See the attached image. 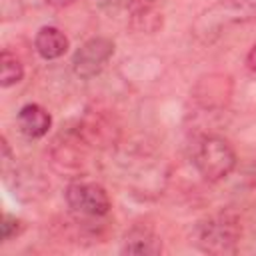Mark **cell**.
<instances>
[{
  "mask_svg": "<svg viewBox=\"0 0 256 256\" xmlns=\"http://www.w3.org/2000/svg\"><path fill=\"white\" fill-rule=\"evenodd\" d=\"M256 20L254 0H218L208 6L194 22V36L202 42H214L228 28Z\"/></svg>",
  "mask_w": 256,
  "mask_h": 256,
  "instance_id": "cell-1",
  "label": "cell"
},
{
  "mask_svg": "<svg viewBox=\"0 0 256 256\" xmlns=\"http://www.w3.org/2000/svg\"><path fill=\"white\" fill-rule=\"evenodd\" d=\"M242 236L240 220L234 212H216L198 222L194 238L196 246L206 254H234Z\"/></svg>",
  "mask_w": 256,
  "mask_h": 256,
  "instance_id": "cell-2",
  "label": "cell"
},
{
  "mask_svg": "<svg viewBox=\"0 0 256 256\" xmlns=\"http://www.w3.org/2000/svg\"><path fill=\"white\" fill-rule=\"evenodd\" d=\"M236 152L228 140L220 136H202L192 152V162L198 174L208 182H220L236 168Z\"/></svg>",
  "mask_w": 256,
  "mask_h": 256,
  "instance_id": "cell-3",
  "label": "cell"
},
{
  "mask_svg": "<svg viewBox=\"0 0 256 256\" xmlns=\"http://www.w3.org/2000/svg\"><path fill=\"white\" fill-rule=\"evenodd\" d=\"M64 198L72 212L86 218H102L112 208L106 188L96 182H72L64 190Z\"/></svg>",
  "mask_w": 256,
  "mask_h": 256,
  "instance_id": "cell-4",
  "label": "cell"
},
{
  "mask_svg": "<svg viewBox=\"0 0 256 256\" xmlns=\"http://www.w3.org/2000/svg\"><path fill=\"white\" fill-rule=\"evenodd\" d=\"M114 54V42L106 36H94L88 38L72 56V72L82 78H94L102 72V68L108 64V60Z\"/></svg>",
  "mask_w": 256,
  "mask_h": 256,
  "instance_id": "cell-5",
  "label": "cell"
},
{
  "mask_svg": "<svg viewBox=\"0 0 256 256\" xmlns=\"http://www.w3.org/2000/svg\"><path fill=\"white\" fill-rule=\"evenodd\" d=\"M76 132L88 146H96V148L114 146V142L118 140V126L102 112H88L78 122Z\"/></svg>",
  "mask_w": 256,
  "mask_h": 256,
  "instance_id": "cell-6",
  "label": "cell"
},
{
  "mask_svg": "<svg viewBox=\"0 0 256 256\" xmlns=\"http://www.w3.org/2000/svg\"><path fill=\"white\" fill-rule=\"evenodd\" d=\"M164 18L156 0H130L128 26L138 34H154L162 28Z\"/></svg>",
  "mask_w": 256,
  "mask_h": 256,
  "instance_id": "cell-7",
  "label": "cell"
},
{
  "mask_svg": "<svg viewBox=\"0 0 256 256\" xmlns=\"http://www.w3.org/2000/svg\"><path fill=\"white\" fill-rule=\"evenodd\" d=\"M80 144H86L78 132L74 130L72 134H68L64 138V142H58L54 140V146L50 150V156H52V164L58 172L62 174H70V172H80L82 170V152H80Z\"/></svg>",
  "mask_w": 256,
  "mask_h": 256,
  "instance_id": "cell-8",
  "label": "cell"
},
{
  "mask_svg": "<svg viewBox=\"0 0 256 256\" xmlns=\"http://www.w3.org/2000/svg\"><path fill=\"white\" fill-rule=\"evenodd\" d=\"M232 92V82L224 74H210L208 78H202L196 86V100L204 108H214V106H224L230 98Z\"/></svg>",
  "mask_w": 256,
  "mask_h": 256,
  "instance_id": "cell-9",
  "label": "cell"
},
{
  "mask_svg": "<svg viewBox=\"0 0 256 256\" xmlns=\"http://www.w3.org/2000/svg\"><path fill=\"white\" fill-rule=\"evenodd\" d=\"M18 128L26 138H42L52 126V116L40 104H24L16 116Z\"/></svg>",
  "mask_w": 256,
  "mask_h": 256,
  "instance_id": "cell-10",
  "label": "cell"
},
{
  "mask_svg": "<svg viewBox=\"0 0 256 256\" xmlns=\"http://www.w3.org/2000/svg\"><path fill=\"white\" fill-rule=\"evenodd\" d=\"M68 36L56 26H42L36 32L34 48L44 60H58L68 52Z\"/></svg>",
  "mask_w": 256,
  "mask_h": 256,
  "instance_id": "cell-11",
  "label": "cell"
},
{
  "mask_svg": "<svg viewBox=\"0 0 256 256\" xmlns=\"http://www.w3.org/2000/svg\"><path fill=\"white\" fill-rule=\"evenodd\" d=\"M122 254H146V256H154L162 252V240L154 234L152 228L148 226H134L122 242L120 248Z\"/></svg>",
  "mask_w": 256,
  "mask_h": 256,
  "instance_id": "cell-12",
  "label": "cell"
},
{
  "mask_svg": "<svg viewBox=\"0 0 256 256\" xmlns=\"http://www.w3.org/2000/svg\"><path fill=\"white\" fill-rule=\"evenodd\" d=\"M24 78V64L10 50H2L0 56V86L10 88Z\"/></svg>",
  "mask_w": 256,
  "mask_h": 256,
  "instance_id": "cell-13",
  "label": "cell"
},
{
  "mask_svg": "<svg viewBox=\"0 0 256 256\" xmlns=\"http://www.w3.org/2000/svg\"><path fill=\"white\" fill-rule=\"evenodd\" d=\"M0 230H2V240L8 242V240H12L14 236H18L22 232V222L16 216H12V214H4Z\"/></svg>",
  "mask_w": 256,
  "mask_h": 256,
  "instance_id": "cell-14",
  "label": "cell"
},
{
  "mask_svg": "<svg viewBox=\"0 0 256 256\" xmlns=\"http://www.w3.org/2000/svg\"><path fill=\"white\" fill-rule=\"evenodd\" d=\"M246 68H248L250 74H256V44L246 54Z\"/></svg>",
  "mask_w": 256,
  "mask_h": 256,
  "instance_id": "cell-15",
  "label": "cell"
},
{
  "mask_svg": "<svg viewBox=\"0 0 256 256\" xmlns=\"http://www.w3.org/2000/svg\"><path fill=\"white\" fill-rule=\"evenodd\" d=\"M76 0H48V4H52L54 8H64V6H70L74 4Z\"/></svg>",
  "mask_w": 256,
  "mask_h": 256,
  "instance_id": "cell-16",
  "label": "cell"
},
{
  "mask_svg": "<svg viewBox=\"0 0 256 256\" xmlns=\"http://www.w3.org/2000/svg\"><path fill=\"white\" fill-rule=\"evenodd\" d=\"M252 178H254V182H256V172H254V176H252Z\"/></svg>",
  "mask_w": 256,
  "mask_h": 256,
  "instance_id": "cell-17",
  "label": "cell"
}]
</instances>
